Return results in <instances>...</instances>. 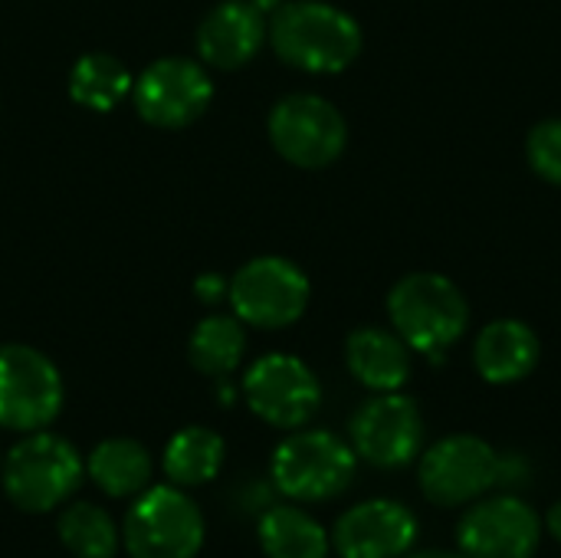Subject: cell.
I'll return each instance as SVG.
<instances>
[{
	"instance_id": "cell-1",
	"label": "cell",
	"mask_w": 561,
	"mask_h": 558,
	"mask_svg": "<svg viewBox=\"0 0 561 558\" xmlns=\"http://www.w3.org/2000/svg\"><path fill=\"white\" fill-rule=\"evenodd\" d=\"M266 39L286 66L312 76L342 72L362 53L358 20L325 0H283L266 16Z\"/></svg>"
},
{
	"instance_id": "cell-2",
	"label": "cell",
	"mask_w": 561,
	"mask_h": 558,
	"mask_svg": "<svg viewBox=\"0 0 561 558\" xmlns=\"http://www.w3.org/2000/svg\"><path fill=\"white\" fill-rule=\"evenodd\" d=\"M388 319L411 352L444 358L470 326V303L454 280L421 270L391 286Z\"/></svg>"
},
{
	"instance_id": "cell-3",
	"label": "cell",
	"mask_w": 561,
	"mask_h": 558,
	"mask_svg": "<svg viewBox=\"0 0 561 558\" xmlns=\"http://www.w3.org/2000/svg\"><path fill=\"white\" fill-rule=\"evenodd\" d=\"M85 460L79 451L49 431H33L16 441L0 464V487L7 500L23 513L59 510L82 483Z\"/></svg>"
},
{
	"instance_id": "cell-4",
	"label": "cell",
	"mask_w": 561,
	"mask_h": 558,
	"mask_svg": "<svg viewBox=\"0 0 561 558\" xmlns=\"http://www.w3.org/2000/svg\"><path fill=\"white\" fill-rule=\"evenodd\" d=\"M204 536L201 506L174 483L141 490L122 523V546L131 558H197Z\"/></svg>"
},
{
	"instance_id": "cell-5",
	"label": "cell",
	"mask_w": 561,
	"mask_h": 558,
	"mask_svg": "<svg viewBox=\"0 0 561 558\" xmlns=\"http://www.w3.org/2000/svg\"><path fill=\"white\" fill-rule=\"evenodd\" d=\"M358 454L332 431H296L270 460L273 487L296 503H329L355 480Z\"/></svg>"
},
{
	"instance_id": "cell-6",
	"label": "cell",
	"mask_w": 561,
	"mask_h": 558,
	"mask_svg": "<svg viewBox=\"0 0 561 558\" xmlns=\"http://www.w3.org/2000/svg\"><path fill=\"white\" fill-rule=\"evenodd\" d=\"M270 141L283 161L293 168L319 171L342 158L348 145L345 115L316 92H289L283 95L266 118Z\"/></svg>"
},
{
	"instance_id": "cell-7",
	"label": "cell",
	"mask_w": 561,
	"mask_h": 558,
	"mask_svg": "<svg viewBox=\"0 0 561 558\" xmlns=\"http://www.w3.org/2000/svg\"><path fill=\"white\" fill-rule=\"evenodd\" d=\"M309 276L286 257L247 260L227 289L233 316L253 329H289L309 309Z\"/></svg>"
},
{
	"instance_id": "cell-8",
	"label": "cell",
	"mask_w": 561,
	"mask_h": 558,
	"mask_svg": "<svg viewBox=\"0 0 561 558\" xmlns=\"http://www.w3.org/2000/svg\"><path fill=\"white\" fill-rule=\"evenodd\" d=\"M66 401L62 375L33 345H0V428L16 434L46 431Z\"/></svg>"
},
{
	"instance_id": "cell-9",
	"label": "cell",
	"mask_w": 561,
	"mask_h": 558,
	"mask_svg": "<svg viewBox=\"0 0 561 558\" xmlns=\"http://www.w3.org/2000/svg\"><path fill=\"white\" fill-rule=\"evenodd\" d=\"M417 483L434 506L477 503L500 487V454L477 434H450L424 451Z\"/></svg>"
},
{
	"instance_id": "cell-10",
	"label": "cell",
	"mask_w": 561,
	"mask_h": 558,
	"mask_svg": "<svg viewBox=\"0 0 561 558\" xmlns=\"http://www.w3.org/2000/svg\"><path fill=\"white\" fill-rule=\"evenodd\" d=\"M243 401L270 428L299 431L319 411L322 385L302 358L286 352H270L247 368Z\"/></svg>"
},
{
	"instance_id": "cell-11",
	"label": "cell",
	"mask_w": 561,
	"mask_h": 558,
	"mask_svg": "<svg viewBox=\"0 0 561 558\" xmlns=\"http://www.w3.org/2000/svg\"><path fill=\"white\" fill-rule=\"evenodd\" d=\"M214 99V82L197 59L161 56L131 82L135 112L154 128H184L197 122Z\"/></svg>"
},
{
	"instance_id": "cell-12",
	"label": "cell",
	"mask_w": 561,
	"mask_h": 558,
	"mask_svg": "<svg viewBox=\"0 0 561 558\" xmlns=\"http://www.w3.org/2000/svg\"><path fill=\"white\" fill-rule=\"evenodd\" d=\"M348 434L352 451L365 464L378 470H401L424 447V418L414 398L401 391H381L355 411Z\"/></svg>"
},
{
	"instance_id": "cell-13",
	"label": "cell",
	"mask_w": 561,
	"mask_h": 558,
	"mask_svg": "<svg viewBox=\"0 0 561 558\" xmlns=\"http://www.w3.org/2000/svg\"><path fill=\"white\" fill-rule=\"evenodd\" d=\"M539 543L542 523L516 493L480 500L457 526V546L467 558H533Z\"/></svg>"
},
{
	"instance_id": "cell-14",
	"label": "cell",
	"mask_w": 561,
	"mask_h": 558,
	"mask_svg": "<svg viewBox=\"0 0 561 558\" xmlns=\"http://www.w3.org/2000/svg\"><path fill=\"white\" fill-rule=\"evenodd\" d=\"M329 539L342 558H401L417 543V516L398 500H365L339 516Z\"/></svg>"
},
{
	"instance_id": "cell-15",
	"label": "cell",
	"mask_w": 561,
	"mask_h": 558,
	"mask_svg": "<svg viewBox=\"0 0 561 558\" xmlns=\"http://www.w3.org/2000/svg\"><path fill=\"white\" fill-rule=\"evenodd\" d=\"M266 43V16L250 0H220L197 26V56L214 69H240Z\"/></svg>"
},
{
	"instance_id": "cell-16",
	"label": "cell",
	"mask_w": 561,
	"mask_h": 558,
	"mask_svg": "<svg viewBox=\"0 0 561 558\" xmlns=\"http://www.w3.org/2000/svg\"><path fill=\"white\" fill-rule=\"evenodd\" d=\"M539 335L523 319H493L473 345V365L490 385H516L529 378L539 365Z\"/></svg>"
},
{
	"instance_id": "cell-17",
	"label": "cell",
	"mask_w": 561,
	"mask_h": 558,
	"mask_svg": "<svg viewBox=\"0 0 561 558\" xmlns=\"http://www.w3.org/2000/svg\"><path fill=\"white\" fill-rule=\"evenodd\" d=\"M345 365L368 391H401L411 378V345L388 329L362 326L345 339Z\"/></svg>"
},
{
	"instance_id": "cell-18",
	"label": "cell",
	"mask_w": 561,
	"mask_h": 558,
	"mask_svg": "<svg viewBox=\"0 0 561 558\" xmlns=\"http://www.w3.org/2000/svg\"><path fill=\"white\" fill-rule=\"evenodd\" d=\"M89 480L112 500H135L141 490L151 487L154 460L145 444L131 437H108L92 447L85 460Z\"/></svg>"
},
{
	"instance_id": "cell-19",
	"label": "cell",
	"mask_w": 561,
	"mask_h": 558,
	"mask_svg": "<svg viewBox=\"0 0 561 558\" xmlns=\"http://www.w3.org/2000/svg\"><path fill=\"white\" fill-rule=\"evenodd\" d=\"M224 460H227L224 437L210 428L191 424V428H181L168 441V447L161 454V470L174 487L194 490V487L210 483L220 474Z\"/></svg>"
},
{
	"instance_id": "cell-20",
	"label": "cell",
	"mask_w": 561,
	"mask_h": 558,
	"mask_svg": "<svg viewBox=\"0 0 561 558\" xmlns=\"http://www.w3.org/2000/svg\"><path fill=\"white\" fill-rule=\"evenodd\" d=\"M260 549L266 558H329L332 539L329 533L299 506H273L263 513Z\"/></svg>"
},
{
	"instance_id": "cell-21",
	"label": "cell",
	"mask_w": 561,
	"mask_h": 558,
	"mask_svg": "<svg viewBox=\"0 0 561 558\" xmlns=\"http://www.w3.org/2000/svg\"><path fill=\"white\" fill-rule=\"evenodd\" d=\"M135 76L112 53H85L69 69V99L89 112H112L131 95Z\"/></svg>"
},
{
	"instance_id": "cell-22",
	"label": "cell",
	"mask_w": 561,
	"mask_h": 558,
	"mask_svg": "<svg viewBox=\"0 0 561 558\" xmlns=\"http://www.w3.org/2000/svg\"><path fill=\"white\" fill-rule=\"evenodd\" d=\"M247 355V329L237 316H207L187 339L194 372L207 378H230Z\"/></svg>"
},
{
	"instance_id": "cell-23",
	"label": "cell",
	"mask_w": 561,
	"mask_h": 558,
	"mask_svg": "<svg viewBox=\"0 0 561 558\" xmlns=\"http://www.w3.org/2000/svg\"><path fill=\"white\" fill-rule=\"evenodd\" d=\"M56 536L62 549L76 558H115L122 546V529L95 503H72L56 520Z\"/></svg>"
},
{
	"instance_id": "cell-24",
	"label": "cell",
	"mask_w": 561,
	"mask_h": 558,
	"mask_svg": "<svg viewBox=\"0 0 561 558\" xmlns=\"http://www.w3.org/2000/svg\"><path fill=\"white\" fill-rule=\"evenodd\" d=\"M526 161L542 181L561 187V118H546L533 125L526 138Z\"/></svg>"
},
{
	"instance_id": "cell-25",
	"label": "cell",
	"mask_w": 561,
	"mask_h": 558,
	"mask_svg": "<svg viewBox=\"0 0 561 558\" xmlns=\"http://www.w3.org/2000/svg\"><path fill=\"white\" fill-rule=\"evenodd\" d=\"M227 289H230V283L224 280V276H217V273H204L197 283H194V293H197V299L201 303H220L224 296H227Z\"/></svg>"
},
{
	"instance_id": "cell-26",
	"label": "cell",
	"mask_w": 561,
	"mask_h": 558,
	"mask_svg": "<svg viewBox=\"0 0 561 558\" xmlns=\"http://www.w3.org/2000/svg\"><path fill=\"white\" fill-rule=\"evenodd\" d=\"M546 523H549V533L556 536V543H561V503H556V506L549 510V520H546Z\"/></svg>"
},
{
	"instance_id": "cell-27",
	"label": "cell",
	"mask_w": 561,
	"mask_h": 558,
	"mask_svg": "<svg viewBox=\"0 0 561 558\" xmlns=\"http://www.w3.org/2000/svg\"><path fill=\"white\" fill-rule=\"evenodd\" d=\"M250 3H253V7H256V10H260L263 16H270V13H273V10H276V7H279L283 0H250Z\"/></svg>"
},
{
	"instance_id": "cell-28",
	"label": "cell",
	"mask_w": 561,
	"mask_h": 558,
	"mask_svg": "<svg viewBox=\"0 0 561 558\" xmlns=\"http://www.w3.org/2000/svg\"><path fill=\"white\" fill-rule=\"evenodd\" d=\"M408 558H467L463 553H440V549H431V553H414Z\"/></svg>"
}]
</instances>
